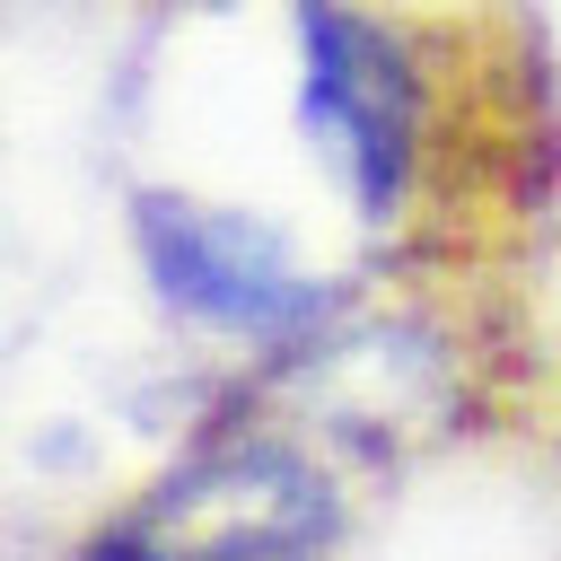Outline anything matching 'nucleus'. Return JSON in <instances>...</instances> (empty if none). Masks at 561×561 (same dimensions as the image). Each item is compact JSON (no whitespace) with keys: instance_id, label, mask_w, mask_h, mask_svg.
<instances>
[{"instance_id":"nucleus-2","label":"nucleus","mask_w":561,"mask_h":561,"mask_svg":"<svg viewBox=\"0 0 561 561\" xmlns=\"http://www.w3.org/2000/svg\"><path fill=\"white\" fill-rule=\"evenodd\" d=\"M307 35V131L368 219H394L421 184V70L412 53L342 0H298Z\"/></svg>"},{"instance_id":"nucleus-3","label":"nucleus","mask_w":561,"mask_h":561,"mask_svg":"<svg viewBox=\"0 0 561 561\" xmlns=\"http://www.w3.org/2000/svg\"><path fill=\"white\" fill-rule=\"evenodd\" d=\"M140 263L158 280L167 307L219 324V333H263V342H298L324 307V289L289 263V245L237 210H193L175 193H149L131 210Z\"/></svg>"},{"instance_id":"nucleus-1","label":"nucleus","mask_w":561,"mask_h":561,"mask_svg":"<svg viewBox=\"0 0 561 561\" xmlns=\"http://www.w3.org/2000/svg\"><path fill=\"white\" fill-rule=\"evenodd\" d=\"M333 535V491L289 447H210L88 561H307Z\"/></svg>"}]
</instances>
